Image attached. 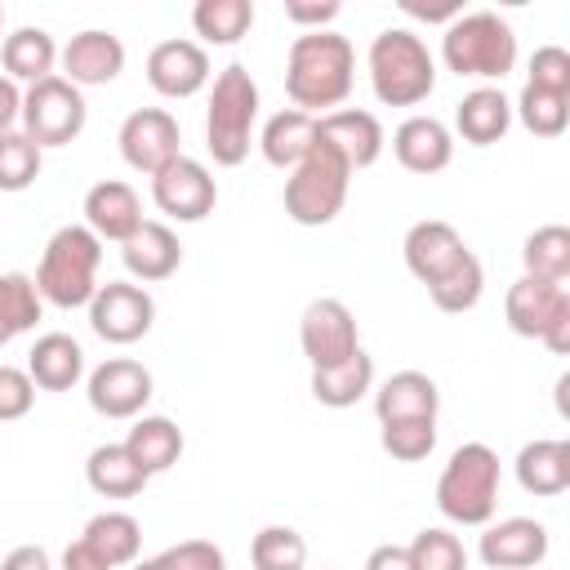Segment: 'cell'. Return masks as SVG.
I'll list each match as a JSON object with an SVG mask.
<instances>
[{"instance_id": "9c48e42d", "label": "cell", "mask_w": 570, "mask_h": 570, "mask_svg": "<svg viewBox=\"0 0 570 570\" xmlns=\"http://www.w3.org/2000/svg\"><path fill=\"white\" fill-rule=\"evenodd\" d=\"M151 200H156L169 218H178V223H200L205 214H214L218 187H214V178H209L205 165L178 156V160H169L160 174H151Z\"/></svg>"}, {"instance_id": "f546056e", "label": "cell", "mask_w": 570, "mask_h": 570, "mask_svg": "<svg viewBox=\"0 0 570 570\" xmlns=\"http://www.w3.org/2000/svg\"><path fill=\"white\" fill-rule=\"evenodd\" d=\"M125 450L142 463L147 476H156V472H165V468L178 463V454H183V432H178L169 419H138V423L129 428Z\"/></svg>"}, {"instance_id": "9a60e30c", "label": "cell", "mask_w": 570, "mask_h": 570, "mask_svg": "<svg viewBox=\"0 0 570 570\" xmlns=\"http://www.w3.org/2000/svg\"><path fill=\"white\" fill-rule=\"evenodd\" d=\"M481 557L490 570H530L548 557V530L530 517H508L481 534Z\"/></svg>"}, {"instance_id": "44dd1931", "label": "cell", "mask_w": 570, "mask_h": 570, "mask_svg": "<svg viewBox=\"0 0 570 570\" xmlns=\"http://www.w3.org/2000/svg\"><path fill=\"white\" fill-rule=\"evenodd\" d=\"M561 307H570L566 285H548V281L521 276V281L508 289V325H512L521 338H543V330L552 325V316H557Z\"/></svg>"}, {"instance_id": "60d3db41", "label": "cell", "mask_w": 570, "mask_h": 570, "mask_svg": "<svg viewBox=\"0 0 570 570\" xmlns=\"http://www.w3.org/2000/svg\"><path fill=\"white\" fill-rule=\"evenodd\" d=\"M436 445V423L432 419H410V423H383V450L401 463L428 459Z\"/></svg>"}, {"instance_id": "d590c367", "label": "cell", "mask_w": 570, "mask_h": 570, "mask_svg": "<svg viewBox=\"0 0 570 570\" xmlns=\"http://www.w3.org/2000/svg\"><path fill=\"white\" fill-rule=\"evenodd\" d=\"M249 561H254V570H303L307 566V543L289 525H267V530L254 534Z\"/></svg>"}, {"instance_id": "f35d334b", "label": "cell", "mask_w": 570, "mask_h": 570, "mask_svg": "<svg viewBox=\"0 0 570 570\" xmlns=\"http://www.w3.org/2000/svg\"><path fill=\"white\" fill-rule=\"evenodd\" d=\"M405 552L414 570H468V552L450 530H419V539Z\"/></svg>"}, {"instance_id": "f6af8a7d", "label": "cell", "mask_w": 570, "mask_h": 570, "mask_svg": "<svg viewBox=\"0 0 570 570\" xmlns=\"http://www.w3.org/2000/svg\"><path fill=\"white\" fill-rule=\"evenodd\" d=\"M285 18L298 22V27H316L321 31V22L338 18V0H289L285 4Z\"/></svg>"}, {"instance_id": "7c38bea8", "label": "cell", "mask_w": 570, "mask_h": 570, "mask_svg": "<svg viewBox=\"0 0 570 570\" xmlns=\"http://www.w3.org/2000/svg\"><path fill=\"white\" fill-rule=\"evenodd\" d=\"M120 156L138 174H160L169 160H178V120L160 107H142L120 125Z\"/></svg>"}, {"instance_id": "8992f818", "label": "cell", "mask_w": 570, "mask_h": 570, "mask_svg": "<svg viewBox=\"0 0 570 570\" xmlns=\"http://www.w3.org/2000/svg\"><path fill=\"white\" fill-rule=\"evenodd\" d=\"M254 111H258V85L254 76L232 62L218 71L214 94H209V116H205V138L218 165H240L249 156V129H254Z\"/></svg>"}, {"instance_id": "8fae6325", "label": "cell", "mask_w": 570, "mask_h": 570, "mask_svg": "<svg viewBox=\"0 0 570 570\" xmlns=\"http://www.w3.org/2000/svg\"><path fill=\"white\" fill-rule=\"evenodd\" d=\"M298 338H303V356L312 361V370H330V365L347 361L352 352H361V343H356V316L338 298H316L303 312Z\"/></svg>"}, {"instance_id": "ab89813d", "label": "cell", "mask_w": 570, "mask_h": 570, "mask_svg": "<svg viewBox=\"0 0 570 570\" xmlns=\"http://www.w3.org/2000/svg\"><path fill=\"white\" fill-rule=\"evenodd\" d=\"M0 307H4V321H9L13 334L31 330L40 321V289H36V281L22 276V272L0 276Z\"/></svg>"}, {"instance_id": "e0dca14e", "label": "cell", "mask_w": 570, "mask_h": 570, "mask_svg": "<svg viewBox=\"0 0 570 570\" xmlns=\"http://www.w3.org/2000/svg\"><path fill=\"white\" fill-rule=\"evenodd\" d=\"M463 254H468L463 236H459L450 223H441V218L414 223V227L405 232V267H410L423 285H432L436 276H445Z\"/></svg>"}, {"instance_id": "836d02e7", "label": "cell", "mask_w": 570, "mask_h": 570, "mask_svg": "<svg viewBox=\"0 0 570 570\" xmlns=\"http://www.w3.org/2000/svg\"><path fill=\"white\" fill-rule=\"evenodd\" d=\"M191 27L209 45H236L254 27V4L249 0H200L191 9Z\"/></svg>"}, {"instance_id": "74e56055", "label": "cell", "mask_w": 570, "mask_h": 570, "mask_svg": "<svg viewBox=\"0 0 570 570\" xmlns=\"http://www.w3.org/2000/svg\"><path fill=\"white\" fill-rule=\"evenodd\" d=\"M517 111H521V125H525L530 134H539V138H557V134L566 129V120H570V98L525 85Z\"/></svg>"}, {"instance_id": "277c9868", "label": "cell", "mask_w": 570, "mask_h": 570, "mask_svg": "<svg viewBox=\"0 0 570 570\" xmlns=\"http://www.w3.org/2000/svg\"><path fill=\"white\" fill-rule=\"evenodd\" d=\"M370 80H374V94L379 102L387 107H414L432 94L436 85V67H432V53L419 36L392 27L383 36H374L370 45Z\"/></svg>"}, {"instance_id": "5bb4252c", "label": "cell", "mask_w": 570, "mask_h": 570, "mask_svg": "<svg viewBox=\"0 0 570 570\" xmlns=\"http://www.w3.org/2000/svg\"><path fill=\"white\" fill-rule=\"evenodd\" d=\"M147 80L165 98H191L209 80V58L196 40H160L147 53Z\"/></svg>"}, {"instance_id": "4dcf8cb0", "label": "cell", "mask_w": 570, "mask_h": 570, "mask_svg": "<svg viewBox=\"0 0 570 570\" xmlns=\"http://www.w3.org/2000/svg\"><path fill=\"white\" fill-rule=\"evenodd\" d=\"M521 263H525V276L548 281V285H566V276H570V227H561V223L539 227L525 240Z\"/></svg>"}, {"instance_id": "db71d44e", "label": "cell", "mask_w": 570, "mask_h": 570, "mask_svg": "<svg viewBox=\"0 0 570 570\" xmlns=\"http://www.w3.org/2000/svg\"><path fill=\"white\" fill-rule=\"evenodd\" d=\"M134 570H156V561H138V566H134Z\"/></svg>"}, {"instance_id": "e575fe53", "label": "cell", "mask_w": 570, "mask_h": 570, "mask_svg": "<svg viewBox=\"0 0 570 570\" xmlns=\"http://www.w3.org/2000/svg\"><path fill=\"white\" fill-rule=\"evenodd\" d=\"M481 285H485V272H481L476 254L468 249L445 276H436V281L428 285V294H432V303H436L441 312H468V307H476Z\"/></svg>"}, {"instance_id": "7402d4cb", "label": "cell", "mask_w": 570, "mask_h": 570, "mask_svg": "<svg viewBox=\"0 0 570 570\" xmlns=\"http://www.w3.org/2000/svg\"><path fill=\"white\" fill-rule=\"evenodd\" d=\"M436 405H441V392L428 374L419 370H401L383 383L374 410H379V423H410V419H432L436 423Z\"/></svg>"}, {"instance_id": "d4e9b609", "label": "cell", "mask_w": 570, "mask_h": 570, "mask_svg": "<svg viewBox=\"0 0 570 570\" xmlns=\"http://www.w3.org/2000/svg\"><path fill=\"white\" fill-rule=\"evenodd\" d=\"M517 481L543 499L561 494L570 485V445L566 441H530L517 454Z\"/></svg>"}, {"instance_id": "1f68e13d", "label": "cell", "mask_w": 570, "mask_h": 570, "mask_svg": "<svg viewBox=\"0 0 570 570\" xmlns=\"http://www.w3.org/2000/svg\"><path fill=\"white\" fill-rule=\"evenodd\" d=\"M111 570L116 566H125V561H134L138 557V543H142V530H138V521L129 517V512H102V517H94L89 525H85V534H80Z\"/></svg>"}, {"instance_id": "bcb514c9", "label": "cell", "mask_w": 570, "mask_h": 570, "mask_svg": "<svg viewBox=\"0 0 570 570\" xmlns=\"http://www.w3.org/2000/svg\"><path fill=\"white\" fill-rule=\"evenodd\" d=\"M401 9L410 18H423V22H454L459 18V4L454 0H401Z\"/></svg>"}, {"instance_id": "52a82bcc", "label": "cell", "mask_w": 570, "mask_h": 570, "mask_svg": "<svg viewBox=\"0 0 570 570\" xmlns=\"http://www.w3.org/2000/svg\"><path fill=\"white\" fill-rule=\"evenodd\" d=\"M441 53L454 76H499L503 80L517 62V36L494 13H468L445 27Z\"/></svg>"}, {"instance_id": "816d5d0a", "label": "cell", "mask_w": 570, "mask_h": 570, "mask_svg": "<svg viewBox=\"0 0 570 570\" xmlns=\"http://www.w3.org/2000/svg\"><path fill=\"white\" fill-rule=\"evenodd\" d=\"M543 343H548L557 356H566V352H570V307H561V312L552 316V325L543 330Z\"/></svg>"}, {"instance_id": "7dc6e473", "label": "cell", "mask_w": 570, "mask_h": 570, "mask_svg": "<svg viewBox=\"0 0 570 570\" xmlns=\"http://www.w3.org/2000/svg\"><path fill=\"white\" fill-rule=\"evenodd\" d=\"M62 570H111V566H107L85 539H76V543L62 552Z\"/></svg>"}, {"instance_id": "8d00e7d4", "label": "cell", "mask_w": 570, "mask_h": 570, "mask_svg": "<svg viewBox=\"0 0 570 570\" xmlns=\"http://www.w3.org/2000/svg\"><path fill=\"white\" fill-rule=\"evenodd\" d=\"M40 178V147L27 134H0V191H27Z\"/></svg>"}, {"instance_id": "603a6c76", "label": "cell", "mask_w": 570, "mask_h": 570, "mask_svg": "<svg viewBox=\"0 0 570 570\" xmlns=\"http://www.w3.org/2000/svg\"><path fill=\"white\" fill-rule=\"evenodd\" d=\"M120 254H125V267H129L138 281H165V276H174L178 263H183V245H178V236H174L165 223H142V227L120 245Z\"/></svg>"}, {"instance_id": "ffe728a7", "label": "cell", "mask_w": 570, "mask_h": 570, "mask_svg": "<svg viewBox=\"0 0 570 570\" xmlns=\"http://www.w3.org/2000/svg\"><path fill=\"white\" fill-rule=\"evenodd\" d=\"M392 151H396L401 169H410V174H441L450 165V156H454V142H450V134H445L441 120L410 116L392 134Z\"/></svg>"}, {"instance_id": "f5cc1de1", "label": "cell", "mask_w": 570, "mask_h": 570, "mask_svg": "<svg viewBox=\"0 0 570 570\" xmlns=\"http://www.w3.org/2000/svg\"><path fill=\"white\" fill-rule=\"evenodd\" d=\"M13 338V330H9V321H4V307H0V343H9Z\"/></svg>"}, {"instance_id": "11a10c76", "label": "cell", "mask_w": 570, "mask_h": 570, "mask_svg": "<svg viewBox=\"0 0 570 570\" xmlns=\"http://www.w3.org/2000/svg\"><path fill=\"white\" fill-rule=\"evenodd\" d=\"M0 22H4V9H0Z\"/></svg>"}, {"instance_id": "4316f807", "label": "cell", "mask_w": 570, "mask_h": 570, "mask_svg": "<svg viewBox=\"0 0 570 570\" xmlns=\"http://www.w3.org/2000/svg\"><path fill=\"white\" fill-rule=\"evenodd\" d=\"M454 125H459L463 142H472V147H490V142H499V138L508 134V125H512V107H508V98H503L499 89H476V94H468V98L459 102Z\"/></svg>"}, {"instance_id": "7bdbcfd3", "label": "cell", "mask_w": 570, "mask_h": 570, "mask_svg": "<svg viewBox=\"0 0 570 570\" xmlns=\"http://www.w3.org/2000/svg\"><path fill=\"white\" fill-rule=\"evenodd\" d=\"M156 570H227L223 552L209 543V539H187V543H174L165 548L160 557H151Z\"/></svg>"}, {"instance_id": "ac0fdd59", "label": "cell", "mask_w": 570, "mask_h": 570, "mask_svg": "<svg viewBox=\"0 0 570 570\" xmlns=\"http://www.w3.org/2000/svg\"><path fill=\"white\" fill-rule=\"evenodd\" d=\"M316 129H321V142H330L347 160V169H365L383 151V129L370 111H356V107L330 111V116H316Z\"/></svg>"}, {"instance_id": "d6986e66", "label": "cell", "mask_w": 570, "mask_h": 570, "mask_svg": "<svg viewBox=\"0 0 570 570\" xmlns=\"http://www.w3.org/2000/svg\"><path fill=\"white\" fill-rule=\"evenodd\" d=\"M62 67L71 85H107L125 67V45L111 31H80L62 49Z\"/></svg>"}, {"instance_id": "f1b7e54d", "label": "cell", "mask_w": 570, "mask_h": 570, "mask_svg": "<svg viewBox=\"0 0 570 570\" xmlns=\"http://www.w3.org/2000/svg\"><path fill=\"white\" fill-rule=\"evenodd\" d=\"M85 476H89V485H94L98 494H107V499H134V494H142V485H147L142 463H138L125 445H98V450L89 454V463H85Z\"/></svg>"}, {"instance_id": "681fc988", "label": "cell", "mask_w": 570, "mask_h": 570, "mask_svg": "<svg viewBox=\"0 0 570 570\" xmlns=\"http://www.w3.org/2000/svg\"><path fill=\"white\" fill-rule=\"evenodd\" d=\"M18 116H22V94L9 76H0V134H9Z\"/></svg>"}, {"instance_id": "cb8c5ba5", "label": "cell", "mask_w": 570, "mask_h": 570, "mask_svg": "<svg viewBox=\"0 0 570 570\" xmlns=\"http://www.w3.org/2000/svg\"><path fill=\"white\" fill-rule=\"evenodd\" d=\"M80 370H85V352H80V343L67 338V334H45V338H36V347H31V356H27V374H31V383L45 387V392H67V387L80 379Z\"/></svg>"}, {"instance_id": "d6a6232c", "label": "cell", "mask_w": 570, "mask_h": 570, "mask_svg": "<svg viewBox=\"0 0 570 570\" xmlns=\"http://www.w3.org/2000/svg\"><path fill=\"white\" fill-rule=\"evenodd\" d=\"M0 58H4L9 80H31L36 85V80H45L53 71V40L40 27H22V31H13L4 40Z\"/></svg>"}, {"instance_id": "ba28073f", "label": "cell", "mask_w": 570, "mask_h": 570, "mask_svg": "<svg viewBox=\"0 0 570 570\" xmlns=\"http://www.w3.org/2000/svg\"><path fill=\"white\" fill-rule=\"evenodd\" d=\"M22 125L36 147H62L85 129V98L67 76H45L22 94Z\"/></svg>"}, {"instance_id": "5b68a950", "label": "cell", "mask_w": 570, "mask_h": 570, "mask_svg": "<svg viewBox=\"0 0 570 570\" xmlns=\"http://www.w3.org/2000/svg\"><path fill=\"white\" fill-rule=\"evenodd\" d=\"M347 178H352L347 160L316 138V147L285 178V214L303 227H325L347 200Z\"/></svg>"}, {"instance_id": "7a4b0ae2", "label": "cell", "mask_w": 570, "mask_h": 570, "mask_svg": "<svg viewBox=\"0 0 570 570\" xmlns=\"http://www.w3.org/2000/svg\"><path fill=\"white\" fill-rule=\"evenodd\" d=\"M98 263H102V240L89 227H58L45 245L40 272H36V289L40 298H49L53 307H80L94 303L98 285Z\"/></svg>"}, {"instance_id": "484cf974", "label": "cell", "mask_w": 570, "mask_h": 570, "mask_svg": "<svg viewBox=\"0 0 570 570\" xmlns=\"http://www.w3.org/2000/svg\"><path fill=\"white\" fill-rule=\"evenodd\" d=\"M316 138H321V129H316L312 111H276L263 129V156L276 169H294L316 147Z\"/></svg>"}, {"instance_id": "30bf717a", "label": "cell", "mask_w": 570, "mask_h": 570, "mask_svg": "<svg viewBox=\"0 0 570 570\" xmlns=\"http://www.w3.org/2000/svg\"><path fill=\"white\" fill-rule=\"evenodd\" d=\"M151 321H156L151 294L125 281H107L89 303V325L107 343H138L151 330Z\"/></svg>"}, {"instance_id": "2e32d148", "label": "cell", "mask_w": 570, "mask_h": 570, "mask_svg": "<svg viewBox=\"0 0 570 570\" xmlns=\"http://www.w3.org/2000/svg\"><path fill=\"white\" fill-rule=\"evenodd\" d=\"M85 223H89V232L98 240H120L125 245L142 227L138 191L129 183H116V178L89 187V196H85Z\"/></svg>"}, {"instance_id": "83f0119b", "label": "cell", "mask_w": 570, "mask_h": 570, "mask_svg": "<svg viewBox=\"0 0 570 570\" xmlns=\"http://www.w3.org/2000/svg\"><path fill=\"white\" fill-rule=\"evenodd\" d=\"M374 383V361L365 352H352L347 361L330 365V370H312V396L330 410H347L356 405Z\"/></svg>"}, {"instance_id": "ee69618b", "label": "cell", "mask_w": 570, "mask_h": 570, "mask_svg": "<svg viewBox=\"0 0 570 570\" xmlns=\"http://www.w3.org/2000/svg\"><path fill=\"white\" fill-rule=\"evenodd\" d=\"M36 401V383L27 370H13V365H0V423L9 419H22Z\"/></svg>"}, {"instance_id": "b9f144b4", "label": "cell", "mask_w": 570, "mask_h": 570, "mask_svg": "<svg viewBox=\"0 0 570 570\" xmlns=\"http://www.w3.org/2000/svg\"><path fill=\"white\" fill-rule=\"evenodd\" d=\"M530 85L570 98V53H566L561 45L534 49V58H530Z\"/></svg>"}, {"instance_id": "3957f363", "label": "cell", "mask_w": 570, "mask_h": 570, "mask_svg": "<svg viewBox=\"0 0 570 570\" xmlns=\"http://www.w3.org/2000/svg\"><path fill=\"white\" fill-rule=\"evenodd\" d=\"M499 503V454L481 441L459 445L436 481V508L459 525H485Z\"/></svg>"}, {"instance_id": "6da1fadb", "label": "cell", "mask_w": 570, "mask_h": 570, "mask_svg": "<svg viewBox=\"0 0 570 570\" xmlns=\"http://www.w3.org/2000/svg\"><path fill=\"white\" fill-rule=\"evenodd\" d=\"M352 40L334 36V31H307L289 45V62H285V94L294 98V111L307 107H338L352 94Z\"/></svg>"}, {"instance_id": "4fadbf2b", "label": "cell", "mask_w": 570, "mask_h": 570, "mask_svg": "<svg viewBox=\"0 0 570 570\" xmlns=\"http://www.w3.org/2000/svg\"><path fill=\"white\" fill-rule=\"evenodd\" d=\"M147 401H151V374L129 356L102 361L89 374V405L107 419H134Z\"/></svg>"}, {"instance_id": "c3c4849f", "label": "cell", "mask_w": 570, "mask_h": 570, "mask_svg": "<svg viewBox=\"0 0 570 570\" xmlns=\"http://www.w3.org/2000/svg\"><path fill=\"white\" fill-rule=\"evenodd\" d=\"M365 570H414V561H410V552H405V548L383 543V548H374V552H370Z\"/></svg>"}, {"instance_id": "f907efd6", "label": "cell", "mask_w": 570, "mask_h": 570, "mask_svg": "<svg viewBox=\"0 0 570 570\" xmlns=\"http://www.w3.org/2000/svg\"><path fill=\"white\" fill-rule=\"evenodd\" d=\"M0 570H49V557H45V548L27 543V548H13V552L0 561Z\"/></svg>"}]
</instances>
